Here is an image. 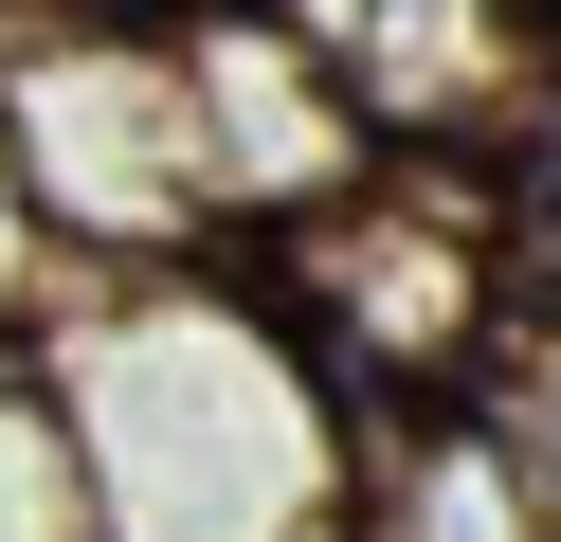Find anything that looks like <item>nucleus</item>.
Listing matches in <instances>:
<instances>
[{"label": "nucleus", "instance_id": "1", "mask_svg": "<svg viewBox=\"0 0 561 542\" xmlns=\"http://www.w3.org/2000/svg\"><path fill=\"white\" fill-rule=\"evenodd\" d=\"M37 361L91 434L110 542H363L380 416L327 380V344L272 308L254 253L91 272Z\"/></svg>", "mask_w": 561, "mask_h": 542}, {"label": "nucleus", "instance_id": "2", "mask_svg": "<svg viewBox=\"0 0 561 542\" xmlns=\"http://www.w3.org/2000/svg\"><path fill=\"white\" fill-rule=\"evenodd\" d=\"M272 308L327 344L363 416H435V397H507L525 325H543V235L507 217L489 163H380L308 235H254Z\"/></svg>", "mask_w": 561, "mask_h": 542}, {"label": "nucleus", "instance_id": "3", "mask_svg": "<svg viewBox=\"0 0 561 542\" xmlns=\"http://www.w3.org/2000/svg\"><path fill=\"white\" fill-rule=\"evenodd\" d=\"M0 127H19V181L73 235V272L236 253L182 0H0Z\"/></svg>", "mask_w": 561, "mask_h": 542}, {"label": "nucleus", "instance_id": "4", "mask_svg": "<svg viewBox=\"0 0 561 542\" xmlns=\"http://www.w3.org/2000/svg\"><path fill=\"white\" fill-rule=\"evenodd\" d=\"M182 55H199V127H218L236 253H254V235H308L327 199H363V181L399 163L380 108L344 91V55L290 19V0H182Z\"/></svg>", "mask_w": 561, "mask_h": 542}, {"label": "nucleus", "instance_id": "5", "mask_svg": "<svg viewBox=\"0 0 561 542\" xmlns=\"http://www.w3.org/2000/svg\"><path fill=\"white\" fill-rule=\"evenodd\" d=\"M290 19L344 55L399 163H489L561 55V0H290Z\"/></svg>", "mask_w": 561, "mask_h": 542}, {"label": "nucleus", "instance_id": "6", "mask_svg": "<svg viewBox=\"0 0 561 542\" xmlns=\"http://www.w3.org/2000/svg\"><path fill=\"white\" fill-rule=\"evenodd\" d=\"M363 542H561V488L507 397H435V416H380Z\"/></svg>", "mask_w": 561, "mask_h": 542}, {"label": "nucleus", "instance_id": "7", "mask_svg": "<svg viewBox=\"0 0 561 542\" xmlns=\"http://www.w3.org/2000/svg\"><path fill=\"white\" fill-rule=\"evenodd\" d=\"M0 542H110L91 434H73V397H55L37 344H0Z\"/></svg>", "mask_w": 561, "mask_h": 542}, {"label": "nucleus", "instance_id": "8", "mask_svg": "<svg viewBox=\"0 0 561 542\" xmlns=\"http://www.w3.org/2000/svg\"><path fill=\"white\" fill-rule=\"evenodd\" d=\"M73 235H55L37 217V181H19V127H0V344H55V325H73Z\"/></svg>", "mask_w": 561, "mask_h": 542}, {"label": "nucleus", "instance_id": "9", "mask_svg": "<svg viewBox=\"0 0 561 542\" xmlns=\"http://www.w3.org/2000/svg\"><path fill=\"white\" fill-rule=\"evenodd\" d=\"M489 181H507V217L543 235V272H561V55H543V91H525V127L489 145Z\"/></svg>", "mask_w": 561, "mask_h": 542}, {"label": "nucleus", "instance_id": "10", "mask_svg": "<svg viewBox=\"0 0 561 542\" xmlns=\"http://www.w3.org/2000/svg\"><path fill=\"white\" fill-rule=\"evenodd\" d=\"M507 416H525V452H543V488H561V272H543V325H525V361H507Z\"/></svg>", "mask_w": 561, "mask_h": 542}]
</instances>
